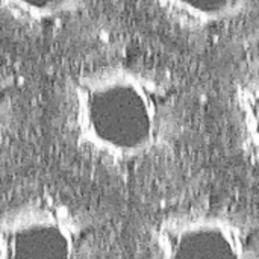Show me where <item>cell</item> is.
Segmentation results:
<instances>
[{
  "label": "cell",
  "mask_w": 259,
  "mask_h": 259,
  "mask_svg": "<svg viewBox=\"0 0 259 259\" xmlns=\"http://www.w3.org/2000/svg\"><path fill=\"white\" fill-rule=\"evenodd\" d=\"M105 0H0V29L29 42L73 38L94 23Z\"/></svg>",
  "instance_id": "5b68a950"
},
{
  "label": "cell",
  "mask_w": 259,
  "mask_h": 259,
  "mask_svg": "<svg viewBox=\"0 0 259 259\" xmlns=\"http://www.w3.org/2000/svg\"><path fill=\"white\" fill-rule=\"evenodd\" d=\"M21 120V87L15 74L0 65V152L9 144Z\"/></svg>",
  "instance_id": "52a82bcc"
},
{
  "label": "cell",
  "mask_w": 259,
  "mask_h": 259,
  "mask_svg": "<svg viewBox=\"0 0 259 259\" xmlns=\"http://www.w3.org/2000/svg\"><path fill=\"white\" fill-rule=\"evenodd\" d=\"M232 105L237 127L246 144V150L256 156L258 149V67L256 61L246 65L235 76Z\"/></svg>",
  "instance_id": "8992f818"
},
{
  "label": "cell",
  "mask_w": 259,
  "mask_h": 259,
  "mask_svg": "<svg viewBox=\"0 0 259 259\" xmlns=\"http://www.w3.org/2000/svg\"><path fill=\"white\" fill-rule=\"evenodd\" d=\"M162 30L188 46H209L246 27L258 0H141Z\"/></svg>",
  "instance_id": "277c9868"
},
{
  "label": "cell",
  "mask_w": 259,
  "mask_h": 259,
  "mask_svg": "<svg viewBox=\"0 0 259 259\" xmlns=\"http://www.w3.org/2000/svg\"><path fill=\"white\" fill-rule=\"evenodd\" d=\"M0 259H100L97 229L74 203L30 194L0 209Z\"/></svg>",
  "instance_id": "7a4b0ae2"
},
{
  "label": "cell",
  "mask_w": 259,
  "mask_h": 259,
  "mask_svg": "<svg viewBox=\"0 0 259 259\" xmlns=\"http://www.w3.org/2000/svg\"><path fill=\"white\" fill-rule=\"evenodd\" d=\"M55 117L65 143L105 168L134 170L175 150L184 135L182 83L159 64L94 55L59 79Z\"/></svg>",
  "instance_id": "6da1fadb"
},
{
  "label": "cell",
  "mask_w": 259,
  "mask_h": 259,
  "mask_svg": "<svg viewBox=\"0 0 259 259\" xmlns=\"http://www.w3.org/2000/svg\"><path fill=\"white\" fill-rule=\"evenodd\" d=\"M147 259H259L253 217L219 206H181L158 215Z\"/></svg>",
  "instance_id": "3957f363"
}]
</instances>
